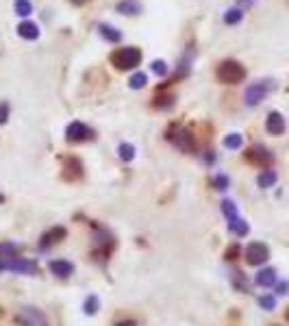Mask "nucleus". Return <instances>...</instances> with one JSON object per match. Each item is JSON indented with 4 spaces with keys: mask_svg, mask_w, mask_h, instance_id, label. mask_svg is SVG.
<instances>
[{
    "mask_svg": "<svg viewBox=\"0 0 289 326\" xmlns=\"http://www.w3.org/2000/svg\"><path fill=\"white\" fill-rule=\"evenodd\" d=\"M9 270V272H18V274H35L37 265L33 261H26L22 257H9V259H0V272Z\"/></svg>",
    "mask_w": 289,
    "mask_h": 326,
    "instance_id": "39448f33",
    "label": "nucleus"
},
{
    "mask_svg": "<svg viewBox=\"0 0 289 326\" xmlns=\"http://www.w3.org/2000/svg\"><path fill=\"white\" fill-rule=\"evenodd\" d=\"M63 237H66V228H61V226H54L50 233H46V235H44L42 248H46L48 243H57V241H61Z\"/></svg>",
    "mask_w": 289,
    "mask_h": 326,
    "instance_id": "a211bd4d",
    "label": "nucleus"
},
{
    "mask_svg": "<svg viewBox=\"0 0 289 326\" xmlns=\"http://www.w3.org/2000/svg\"><path fill=\"white\" fill-rule=\"evenodd\" d=\"M287 320H289V311H287Z\"/></svg>",
    "mask_w": 289,
    "mask_h": 326,
    "instance_id": "e433bc0d",
    "label": "nucleus"
},
{
    "mask_svg": "<svg viewBox=\"0 0 289 326\" xmlns=\"http://www.w3.org/2000/svg\"><path fill=\"white\" fill-rule=\"evenodd\" d=\"M152 72H155L157 76H165L167 74V63L163 61V59H157V61H152Z\"/></svg>",
    "mask_w": 289,
    "mask_h": 326,
    "instance_id": "cd10ccee",
    "label": "nucleus"
},
{
    "mask_svg": "<svg viewBox=\"0 0 289 326\" xmlns=\"http://www.w3.org/2000/svg\"><path fill=\"white\" fill-rule=\"evenodd\" d=\"M242 144H244V137L239 133H230V135L224 137V148H228V150H239Z\"/></svg>",
    "mask_w": 289,
    "mask_h": 326,
    "instance_id": "6ab92c4d",
    "label": "nucleus"
},
{
    "mask_svg": "<svg viewBox=\"0 0 289 326\" xmlns=\"http://www.w3.org/2000/svg\"><path fill=\"white\" fill-rule=\"evenodd\" d=\"M174 104V98L172 96H163V98H157L155 100V107L157 109H167V107H172Z\"/></svg>",
    "mask_w": 289,
    "mask_h": 326,
    "instance_id": "7c9ffc66",
    "label": "nucleus"
},
{
    "mask_svg": "<svg viewBox=\"0 0 289 326\" xmlns=\"http://www.w3.org/2000/svg\"><path fill=\"white\" fill-rule=\"evenodd\" d=\"M118 326H135V322H122V324H118Z\"/></svg>",
    "mask_w": 289,
    "mask_h": 326,
    "instance_id": "f704fd0d",
    "label": "nucleus"
},
{
    "mask_svg": "<svg viewBox=\"0 0 289 326\" xmlns=\"http://www.w3.org/2000/svg\"><path fill=\"white\" fill-rule=\"evenodd\" d=\"M259 305L266 309V311H272V309L276 307V298L274 296H261L259 298Z\"/></svg>",
    "mask_w": 289,
    "mask_h": 326,
    "instance_id": "c756f323",
    "label": "nucleus"
},
{
    "mask_svg": "<svg viewBox=\"0 0 289 326\" xmlns=\"http://www.w3.org/2000/svg\"><path fill=\"white\" fill-rule=\"evenodd\" d=\"M272 80H261V83H252L246 89V104L248 107H256L259 102L266 100V96L272 92Z\"/></svg>",
    "mask_w": 289,
    "mask_h": 326,
    "instance_id": "423d86ee",
    "label": "nucleus"
},
{
    "mask_svg": "<svg viewBox=\"0 0 289 326\" xmlns=\"http://www.w3.org/2000/svg\"><path fill=\"white\" fill-rule=\"evenodd\" d=\"M50 272L52 274H57L59 279H66V276H70L72 272H74V265L72 263H68V261H61V259H57V261H50Z\"/></svg>",
    "mask_w": 289,
    "mask_h": 326,
    "instance_id": "9b49d317",
    "label": "nucleus"
},
{
    "mask_svg": "<svg viewBox=\"0 0 289 326\" xmlns=\"http://www.w3.org/2000/svg\"><path fill=\"white\" fill-rule=\"evenodd\" d=\"M13 322L18 326H48L46 315L35 307H22L13 313Z\"/></svg>",
    "mask_w": 289,
    "mask_h": 326,
    "instance_id": "7ed1b4c3",
    "label": "nucleus"
},
{
    "mask_svg": "<svg viewBox=\"0 0 289 326\" xmlns=\"http://www.w3.org/2000/svg\"><path fill=\"white\" fill-rule=\"evenodd\" d=\"M167 140L183 152H194L196 150V140H194V135H191L189 128H183V126L172 128L170 135H167Z\"/></svg>",
    "mask_w": 289,
    "mask_h": 326,
    "instance_id": "20e7f679",
    "label": "nucleus"
},
{
    "mask_svg": "<svg viewBox=\"0 0 289 326\" xmlns=\"http://www.w3.org/2000/svg\"><path fill=\"white\" fill-rule=\"evenodd\" d=\"M66 137L70 142H85L92 137V130L87 128L83 122H72V124L66 128Z\"/></svg>",
    "mask_w": 289,
    "mask_h": 326,
    "instance_id": "6e6552de",
    "label": "nucleus"
},
{
    "mask_svg": "<svg viewBox=\"0 0 289 326\" xmlns=\"http://www.w3.org/2000/svg\"><path fill=\"white\" fill-rule=\"evenodd\" d=\"M248 159L259 163V166H270V163L274 161V154H272L266 146H254V148L248 152Z\"/></svg>",
    "mask_w": 289,
    "mask_h": 326,
    "instance_id": "9d476101",
    "label": "nucleus"
},
{
    "mask_svg": "<svg viewBox=\"0 0 289 326\" xmlns=\"http://www.w3.org/2000/svg\"><path fill=\"white\" fill-rule=\"evenodd\" d=\"M266 130L270 135H283L285 133V118L278 111H272L266 118Z\"/></svg>",
    "mask_w": 289,
    "mask_h": 326,
    "instance_id": "1a4fd4ad",
    "label": "nucleus"
},
{
    "mask_svg": "<svg viewBox=\"0 0 289 326\" xmlns=\"http://www.w3.org/2000/svg\"><path fill=\"white\" fill-rule=\"evenodd\" d=\"M246 76V70L242 63L237 61H222L218 65V78L222 80V83H228V85H235V83H242Z\"/></svg>",
    "mask_w": 289,
    "mask_h": 326,
    "instance_id": "f257e3e1",
    "label": "nucleus"
},
{
    "mask_svg": "<svg viewBox=\"0 0 289 326\" xmlns=\"http://www.w3.org/2000/svg\"><path fill=\"white\" fill-rule=\"evenodd\" d=\"M3 200H5V198H3V196H0V202H3Z\"/></svg>",
    "mask_w": 289,
    "mask_h": 326,
    "instance_id": "c9c22d12",
    "label": "nucleus"
},
{
    "mask_svg": "<svg viewBox=\"0 0 289 326\" xmlns=\"http://www.w3.org/2000/svg\"><path fill=\"white\" fill-rule=\"evenodd\" d=\"M98 31H100V37L107 39V42H111V44H118L120 39H122V33H120L115 26H111V24H100Z\"/></svg>",
    "mask_w": 289,
    "mask_h": 326,
    "instance_id": "ddd939ff",
    "label": "nucleus"
},
{
    "mask_svg": "<svg viewBox=\"0 0 289 326\" xmlns=\"http://www.w3.org/2000/svg\"><path fill=\"white\" fill-rule=\"evenodd\" d=\"M287 289H289V283H278V287H276V291L283 296V293H287Z\"/></svg>",
    "mask_w": 289,
    "mask_h": 326,
    "instance_id": "473e14b6",
    "label": "nucleus"
},
{
    "mask_svg": "<svg viewBox=\"0 0 289 326\" xmlns=\"http://www.w3.org/2000/svg\"><path fill=\"white\" fill-rule=\"evenodd\" d=\"M222 213L226 220H233V218H237V207H235V202L233 200H224L222 202Z\"/></svg>",
    "mask_w": 289,
    "mask_h": 326,
    "instance_id": "393cba45",
    "label": "nucleus"
},
{
    "mask_svg": "<svg viewBox=\"0 0 289 326\" xmlns=\"http://www.w3.org/2000/svg\"><path fill=\"white\" fill-rule=\"evenodd\" d=\"M256 285L259 287H272V285H276V270H272V267L261 270L256 274Z\"/></svg>",
    "mask_w": 289,
    "mask_h": 326,
    "instance_id": "4468645a",
    "label": "nucleus"
},
{
    "mask_svg": "<svg viewBox=\"0 0 289 326\" xmlns=\"http://www.w3.org/2000/svg\"><path fill=\"white\" fill-rule=\"evenodd\" d=\"M72 3H76V5H85V3H90V0H72Z\"/></svg>",
    "mask_w": 289,
    "mask_h": 326,
    "instance_id": "72a5a7b5",
    "label": "nucleus"
},
{
    "mask_svg": "<svg viewBox=\"0 0 289 326\" xmlns=\"http://www.w3.org/2000/svg\"><path fill=\"white\" fill-rule=\"evenodd\" d=\"M18 246L15 243H9V241H5V243H0V259H9V257H15L18 255Z\"/></svg>",
    "mask_w": 289,
    "mask_h": 326,
    "instance_id": "b1692460",
    "label": "nucleus"
},
{
    "mask_svg": "<svg viewBox=\"0 0 289 326\" xmlns=\"http://www.w3.org/2000/svg\"><path fill=\"white\" fill-rule=\"evenodd\" d=\"M115 9L124 15H137L141 11V5L137 3V0H120Z\"/></svg>",
    "mask_w": 289,
    "mask_h": 326,
    "instance_id": "2eb2a0df",
    "label": "nucleus"
},
{
    "mask_svg": "<svg viewBox=\"0 0 289 326\" xmlns=\"http://www.w3.org/2000/svg\"><path fill=\"white\" fill-rule=\"evenodd\" d=\"M7 118H9V104H7V102H0V124H5Z\"/></svg>",
    "mask_w": 289,
    "mask_h": 326,
    "instance_id": "2f4dec72",
    "label": "nucleus"
},
{
    "mask_svg": "<svg viewBox=\"0 0 289 326\" xmlns=\"http://www.w3.org/2000/svg\"><path fill=\"white\" fill-rule=\"evenodd\" d=\"M18 35L22 39H37L39 37V26L35 22L24 20V22H20V26H18Z\"/></svg>",
    "mask_w": 289,
    "mask_h": 326,
    "instance_id": "f8f14e48",
    "label": "nucleus"
},
{
    "mask_svg": "<svg viewBox=\"0 0 289 326\" xmlns=\"http://www.w3.org/2000/svg\"><path fill=\"white\" fill-rule=\"evenodd\" d=\"M228 228L235 235H239V237H244V235H248V231H250V226H248V222L246 220H242V218H233V220H228Z\"/></svg>",
    "mask_w": 289,
    "mask_h": 326,
    "instance_id": "f3484780",
    "label": "nucleus"
},
{
    "mask_svg": "<svg viewBox=\"0 0 289 326\" xmlns=\"http://www.w3.org/2000/svg\"><path fill=\"white\" fill-rule=\"evenodd\" d=\"M139 61H141L139 48L126 46V48H120L118 52H113V65L118 70H133V68L139 65Z\"/></svg>",
    "mask_w": 289,
    "mask_h": 326,
    "instance_id": "f03ea898",
    "label": "nucleus"
},
{
    "mask_svg": "<svg viewBox=\"0 0 289 326\" xmlns=\"http://www.w3.org/2000/svg\"><path fill=\"white\" fill-rule=\"evenodd\" d=\"M66 170H70V178H81V174H83V166L78 159H68Z\"/></svg>",
    "mask_w": 289,
    "mask_h": 326,
    "instance_id": "5701e85b",
    "label": "nucleus"
},
{
    "mask_svg": "<svg viewBox=\"0 0 289 326\" xmlns=\"http://www.w3.org/2000/svg\"><path fill=\"white\" fill-rule=\"evenodd\" d=\"M268 259H270V250H268L266 243L254 241V243H250V246L246 248V261L250 265H263Z\"/></svg>",
    "mask_w": 289,
    "mask_h": 326,
    "instance_id": "0eeeda50",
    "label": "nucleus"
},
{
    "mask_svg": "<svg viewBox=\"0 0 289 326\" xmlns=\"http://www.w3.org/2000/svg\"><path fill=\"white\" fill-rule=\"evenodd\" d=\"M278 181V176L274 170H263V172L259 174V178H256V183H259V187H263V189H268V187H274Z\"/></svg>",
    "mask_w": 289,
    "mask_h": 326,
    "instance_id": "dca6fc26",
    "label": "nucleus"
},
{
    "mask_svg": "<svg viewBox=\"0 0 289 326\" xmlns=\"http://www.w3.org/2000/svg\"><path fill=\"white\" fill-rule=\"evenodd\" d=\"M244 18V11L237 9V7H233V9H228L226 13H224V22L228 24V26H235V24H239Z\"/></svg>",
    "mask_w": 289,
    "mask_h": 326,
    "instance_id": "aec40b11",
    "label": "nucleus"
},
{
    "mask_svg": "<svg viewBox=\"0 0 289 326\" xmlns=\"http://www.w3.org/2000/svg\"><path fill=\"white\" fill-rule=\"evenodd\" d=\"M228 185H230V178L226 174H215L213 176V187H215V189L224 192V189H228Z\"/></svg>",
    "mask_w": 289,
    "mask_h": 326,
    "instance_id": "a878e982",
    "label": "nucleus"
},
{
    "mask_svg": "<svg viewBox=\"0 0 289 326\" xmlns=\"http://www.w3.org/2000/svg\"><path fill=\"white\" fill-rule=\"evenodd\" d=\"M118 157L122 161H133L135 159V146L133 144H120L118 146Z\"/></svg>",
    "mask_w": 289,
    "mask_h": 326,
    "instance_id": "412c9836",
    "label": "nucleus"
},
{
    "mask_svg": "<svg viewBox=\"0 0 289 326\" xmlns=\"http://www.w3.org/2000/svg\"><path fill=\"white\" fill-rule=\"evenodd\" d=\"M96 311H98V298H96V296H90V298L85 300V313L94 315Z\"/></svg>",
    "mask_w": 289,
    "mask_h": 326,
    "instance_id": "c85d7f7f",
    "label": "nucleus"
},
{
    "mask_svg": "<svg viewBox=\"0 0 289 326\" xmlns=\"http://www.w3.org/2000/svg\"><path fill=\"white\" fill-rule=\"evenodd\" d=\"M15 15H20V18H28L31 13H33V5L28 3V0H15Z\"/></svg>",
    "mask_w": 289,
    "mask_h": 326,
    "instance_id": "4be33fe9",
    "label": "nucleus"
},
{
    "mask_svg": "<svg viewBox=\"0 0 289 326\" xmlns=\"http://www.w3.org/2000/svg\"><path fill=\"white\" fill-rule=\"evenodd\" d=\"M128 85H131L133 89H141L143 85H146V74H143V72H137V74H133L131 80H128Z\"/></svg>",
    "mask_w": 289,
    "mask_h": 326,
    "instance_id": "bb28decb",
    "label": "nucleus"
}]
</instances>
